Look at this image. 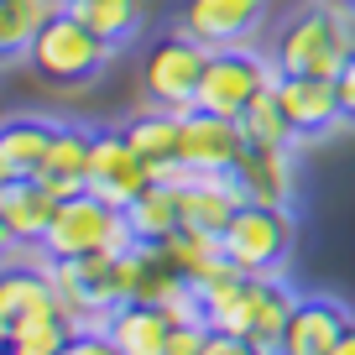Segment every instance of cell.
<instances>
[{
	"label": "cell",
	"instance_id": "6da1fadb",
	"mask_svg": "<svg viewBox=\"0 0 355 355\" xmlns=\"http://www.w3.org/2000/svg\"><path fill=\"white\" fill-rule=\"evenodd\" d=\"M199 298H204V324H209V329L245 334V340L261 345L266 355H277L282 324H288L298 293H293L282 277H245V272H225L220 282L199 288Z\"/></svg>",
	"mask_w": 355,
	"mask_h": 355
},
{
	"label": "cell",
	"instance_id": "7a4b0ae2",
	"mask_svg": "<svg viewBox=\"0 0 355 355\" xmlns=\"http://www.w3.org/2000/svg\"><path fill=\"white\" fill-rule=\"evenodd\" d=\"M355 53V11L345 6H303L272 37V63L277 73H309V78H334Z\"/></svg>",
	"mask_w": 355,
	"mask_h": 355
},
{
	"label": "cell",
	"instance_id": "3957f363",
	"mask_svg": "<svg viewBox=\"0 0 355 355\" xmlns=\"http://www.w3.org/2000/svg\"><path fill=\"white\" fill-rule=\"evenodd\" d=\"M110 53H115V42H105L100 32H89L68 6H58V11H47V21L37 26L32 47H26V63H32L37 78H47V84H58V89H84V84L100 78V68L110 63Z\"/></svg>",
	"mask_w": 355,
	"mask_h": 355
},
{
	"label": "cell",
	"instance_id": "277c9868",
	"mask_svg": "<svg viewBox=\"0 0 355 355\" xmlns=\"http://www.w3.org/2000/svg\"><path fill=\"white\" fill-rule=\"evenodd\" d=\"M131 245H136V235L125 225V209L84 189V193H68L58 204V214H53L37 251L47 261H78V256H94V251H131Z\"/></svg>",
	"mask_w": 355,
	"mask_h": 355
},
{
	"label": "cell",
	"instance_id": "5b68a950",
	"mask_svg": "<svg viewBox=\"0 0 355 355\" xmlns=\"http://www.w3.org/2000/svg\"><path fill=\"white\" fill-rule=\"evenodd\" d=\"M220 241H225V256H230L235 272H245V277H282L293 241H298V225H293V209H282V204L245 199Z\"/></svg>",
	"mask_w": 355,
	"mask_h": 355
},
{
	"label": "cell",
	"instance_id": "8992f818",
	"mask_svg": "<svg viewBox=\"0 0 355 355\" xmlns=\"http://www.w3.org/2000/svg\"><path fill=\"white\" fill-rule=\"evenodd\" d=\"M277 84V63L272 53H256V47H214L209 63H204L199 94H193V110L209 115H241L245 105L261 94V89Z\"/></svg>",
	"mask_w": 355,
	"mask_h": 355
},
{
	"label": "cell",
	"instance_id": "52a82bcc",
	"mask_svg": "<svg viewBox=\"0 0 355 355\" xmlns=\"http://www.w3.org/2000/svg\"><path fill=\"white\" fill-rule=\"evenodd\" d=\"M204 63H209V47H199L193 37L162 32L141 58V89L146 100L162 105V110H193V94H199V78H204Z\"/></svg>",
	"mask_w": 355,
	"mask_h": 355
},
{
	"label": "cell",
	"instance_id": "ba28073f",
	"mask_svg": "<svg viewBox=\"0 0 355 355\" xmlns=\"http://www.w3.org/2000/svg\"><path fill=\"white\" fill-rule=\"evenodd\" d=\"M272 0H183L173 11V26L193 37L199 47H251L266 32Z\"/></svg>",
	"mask_w": 355,
	"mask_h": 355
},
{
	"label": "cell",
	"instance_id": "9c48e42d",
	"mask_svg": "<svg viewBox=\"0 0 355 355\" xmlns=\"http://www.w3.org/2000/svg\"><path fill=\"white\" fill-rule=\"evenodd\" d=\"M245 157V131L230 115L209 110H183V141H178V162L189 173H235Z\"/></svg>",
	"mask_w": 355,
	"mask_h": 355
},
{
	"label": "cell",
	"instance_id": "30bf717a",
	"mask_svg": "<svg viewBox=\"0 0 355 355\" xmlns=\"http://www.w3.org/2000/svg\"><path fill=\"white\" fill-rule=\"evenodd\" d=\"M277 100L293 121L298 141H319V136L345 125V105H340V84L334 78H309V73H277Z\"/></svg>",
	"mask_w": 355,
	"mask_h": 355
},
{
	"label": "cell",
	"instance_id": "8fae6325",
	"mask_svg": "<svg viewBox=\"0 0 355 355\" xmlns=\"http://www.w3.org/2000/svg\"><path fill=\"white\" fill-rule=\"evenodd\" d=\"M152 183V167L136 157L125 131H94V152H89V193H100L110 204H131L136 193Z\"/></svg>",
	"mask_w": 355,
	"mask_h": 355
},
{
	"label": "cell",
	"instance_id": "7c38bea8",
	"mask_svg": "<svg viewBox=\"0 0 355 355\" xmlns=\"http://www.w3.org/2000/svg\"><path fill=\"white\" fill-rule=\"evenodd\" d=\"M350 309L334 298H298L282 324V340H277V355H329L334 345L345 340L350 329Z\"/></svg>",
	"mask_w": 355,
	"mask_h": 355
},
{
	"label": "cell",
	"instance_id": "4fadbf2b",
	"mask_svg": "<svg viewBox=\"0 0 355 355\" xmlns=\"http://www.w3.org/2000/svg\"><path fill=\"white\" fill-rule=\"evenodd\" d=\"M245 204L235 173H189L178 183V209H183V225L189 230H209L225 235V225L235 220V209Z\"/></svg>",
	"mask_w": 355,
	"mask_h": 355
},
{
	"label": "cell",
	"instance_id": "5bb4252c",
	"mask_svg": "<svg viewBox=\"0 0 355 355\" xmlns=\"http://www.w3.org/2000/svg\"><path fill=\"white\" fill-rule=\"evenodd\" d=\"M235 183L251 204H282L293 209V193H298V162H293V146H245V157L235 162Z\"/></svg>",
	"mask_w": 355,
	"mask_h": 355
},
{
	"label": "cell",
	"instance_id": "9a60e30c",
	"mask_svg": "<svg viewBox=\"0 0 355 355\" xmlns=\"http://www.w3.org/2000/svg\"><path fill=\"white\" fill-rule=\"evenodd\" d=\"M89 152H94V131H89V125L63 121V125L53 131V146H47L42 173H37V178H42L58 199L84 193V189H89Z\"/></svg>",
	"mask_w": 355,
	"mask_h": 355
},
{
	"label": "cell",
	"instance_id": "2e32d148",
	"mask_svg": "<svg viewBox=\"0 0 355 355\" xmlns=\"http://www.w3.org/2000/svg\"><path fill=\"white\" fill-rule=\"evenodd\" d=\"M58 204L63 199L47 189L42 178H6V189H0V214H6V225L16 230L21 245H42Z\"/></svg>",
	"mask_w": 355,
	"mask_h": 355
},
{
	"label": "cell",
	"instance_id": "e0dca14e",
	"mask_svg": "<svg viewBox=\"0 0 355 355\" xmlns=\"http://www.w3.org/2000/svg\"><path fill=\"white\" fill-rule=\"evenodd\" d=\"M105 334L115 340V350H121V355H162L167 334H173V319H167L162 303L131 298V303H115V309H110Z\"/></svg>",
	"mask_w": 355,
	"mask_h": 355
},
{
	"label": "cell",
	"instance_id": "ac0fdd59",
	"mask_svg": "<svg viewBox=\"0 0 355 355\" xmlns=\"http://www.w3.org/2000/svg\"><path fill=\"white\" fill-rule=\"evenodd\" d=\"M121 131L131 136L136 157L152 167V178H167V173L178 167V141H183V115H178V110L146 105V110H136Z\"/></svg>",
	"mask_w": 355,
	"mask_h": 355
},
{
	"label": "cell",
	"instance_id": "d6986e66",
	"mask_svg": "<svg viewBox=\"0 0 355 355\" xmlns=\"http://www.w3.org/2000/svg\"><path fill=\"white\" fill-rule=\"evenodd\" d=\"M53 131H58V121H47V115H6L0 121V173L37 178L47 146H53Z\"/></svg>",
	"mask_w": 355,
	"mask_h": 355
},
{
	"label": "cell",
	"instance_id": "ffe728a7",
	"mask_svg": "<svg viewBox=\"0 0 355 355\" xmlns=\"http://www.w3.org/2000/svg\"><path fill=\"white\" fill-rule=\"evenodd\" d=\"M162 251H167V261H173L193 288H209V282H220L225 272H235L230 256H225V241L209 235V230H189V225H183V230H173L162 241Z\"/></svg>",
	"mask_w": 355,
	"mask_h": 355
},
{
	"label": "cell",
	"instance_id": "44dd1931",
	"mask_svg": "<svg viewBox=\"0 0 355 355\" xmlns=\"http://www.w3.org/2000/svg\"><path fill=\"white\" fill-rule=\"evenodd\" d=\"M125 225L141 245H162L173 230H183V209H178V183L152 178L131 204H125Z\"/></svg>",
	"mask_w": 355,
	"mask_h": 355
},
{
	"label": "cell",
	"instance_id": "7402d4cb",
	"mask_svg": "<svg viewBox=\"0 0 355 355\" xmlns=\"http://www.w3.org/2000/svg\"><path fill=\"white\" fill-rule=\"evenodd\" d=\"M37 309H58V282H53V266H11L0 261V313L6 319H21V313Z\"/></svg>",
	"mask_w": 355,
	"mask_h": 355
},
{
	"label": "cell",
	"instance_id": "603a6c76",
	"mask_svg": "<svg viewBox=\"0 0 355 355\" xmlns=\"http://www.w3.org/2000/svg\"><path fill=\"white\" fill-rule=\"evenodd\" d=\"M68 334H73V319L63 309H37L11 319V340H6V355H63Z\"/></svg>",
	"mask_w": 355,
	"mask_h": 355
},
{
	"label": "cell",
	"instance_id": "cb8c5ba5",
	"mask_svg": "<svg viewBox=\"0 0 355 355\" xmlns=\"http://www.w3.org/2000/svg\"><path fill=\"white\" fill-rule=\"evenodd\" d=\"M68 11L89 26V32H100L105 42H131L146 21V0H63Z\"/></svg>",
	"mask_w": 355,
	"mask_h": 355
},
{
	"label": "cell",
	"instance_id": "d4e9b609",
	"mask_svg": "<svg viewBox=\"0 0 355 355\" xmlns=\"http://www.w3.org/2000/svg\"><path fill=\"white\" fill-rule=\"evenodd\" d=\"M235 121H241V131H245V146H293V141H298L288 110H282V100H277V84L261 89Z\"/></svg>",
	"mask_w": 355,
	"mask_h": 355
},
{
	"label": "cell",
	"instance_id": "484cf974",
	"mask_svg": "<svg viewBox=\"0 0 355 355\" xmlns=\"http://www.w3.org/2000/svg\"><path fill=\"white\" fill-rule=\"evenodd\" d=\"M63 0H0V58H26L37 26L47 11H58Z\"/></svg>",
	"mask_w": 355,
	"mask_h": 355
},
{
	"label": "cell",
	"instance_id": "4316f807",
	"mask_svg": "<svg viewBox=\"0 0 355 355\" xmlns=\"http://www.w3.org/2000/svg\"><path fill=\"white\" fill-rule=\"evenodd\" d=\"M199 355H266L261 345H251L245 334H230V329H209L204 334V350Z\"/></svg>",
	"mask_w": 355,
	"mask_h": 355
},
{
	"label": "cell",
	"instance_id": "83f0119b",
	"mask_svg": "<svg viewBox=\"0 0 355 355\" xmlns=\"http://www.w3.org/2000/svg\"><path fill=\"white\" fill-rule=\"evenodd\" d=\"M63 355H121V350H115V340L105 329H73L68 345H63Z\"/></svg>",
	"mask_w": 355,
	"mask_h": 355
},
{
	"label": "cell",
	"instance_id": "f1b7e54d",
	"mask_svg": "<svg viewBox=\"0 0 355 355\" xmlns=\"http://www.w3.org/2000/svg\"><path fill=\"white\" fill-rule=\"evenodd\" d=\"M204 334H209V324H173L162 355H199L204 350Z\"/></svg>",
	"mask_w": 355,
	"mask_h": 355
},
{
	"label": "cell",
	"instance_id": "f546056e",
	"mask_svg": "<svg viewBox=\"0 0 355 355\" xmlns=\"http://www.w3.org/2000/svg\"><path fill=\"white\" fill-rule=\"evenodd\" d=\"M334 84H340V105H345V125H355V53H350V63L334 73Z\"/></svg>",
	"mask_w": 355,
	"mask_h": 355
},
{
	"label": "cell",
	"instance_id": "4dcf8cb0",
	"mask_svg": "<svg viewBox=\"0 0 355 355\" xmlns=\"http://www.w3.org/2000/svg\"><path fill=\"white\" fill-rule=\"evenodd\" d=\"M16 245H21V241H16V230L6 225V214H0V261H6V256H11Z\"/></svg>",
	"mask_w": 355,
	"mask_h": 355
},
{
	"label": "cell",
	"instance_id": "1f68e13d",
	"mask_svg": "<svg viewBox=\"0 0 355 355\" xmlns=\"http://www.w3.org/2000/svg\"><path fill=\"white\" fill-rule=\"evenodd\" d=\"M329 355H355V324H350V329H345V340L340 345H334V350Z\"/></svg>",
	"mask_w": 355,
	"mask_h": 355
},
{
	"label": "cell",
	"instance_id": "d6a6232c",
	"mask_svg": "<svg viewBox=\"0 0 355 355\" xmlns=\"http://www.w3.org/2000/svg\"><path fill=\"white\" fill-rule=\"evenodd\" d=\"M6 340H11V319L0 313V355H6Z\"/></svg>",
	"mask_w": 355,
	"mask_h": 355
},
{
	"label": "cell",
	"instance_id": "836d02e7",
	"mask_svg": "<svg viewBox=\"0 0 355 355\" xmlns=\"http://www.w3.org/2000/svg\"><path fill=\"white\" fill-rule=\"evenodd\" d=\"M329 6H345V11H355V0H329Z\"/></svg>",
	"mask_w": 355,
	"mask_h": 355
},
{
	"label": "cell",
	"instance_id": "e575fe53",
	"mask_svg": "<svg viewBox=\"0 0 355 355\" xmlns=\"http://www.w3.org/2000/svg\"><path fill=\"white\" fill-rule=\"evenodd\" d=\"M0 189H6V173H0Z\"/></svg>",
	"mask_w": 355,
	"mask_h": 355
}]
</instances>
